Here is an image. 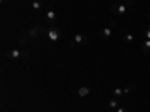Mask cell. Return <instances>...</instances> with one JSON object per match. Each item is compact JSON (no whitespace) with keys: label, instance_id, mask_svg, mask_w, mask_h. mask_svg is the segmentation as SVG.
<instances>
[{"label":"cell","instance_id":"1","mask_svg":"<svg viewBox=\"0 0 150 112\" xmlns=\"http://www.w3.org/2000/svg\"><path fill=\"white\" fill-rule=\"evenodd\" d=\"M134 0H125L122 5H117V3H112L111 5V14L114 15H125L128 12V9L132 6Z\"/></svg>","mask_w":150,"mask_h":112},{"label":"cell","instance_id":"2","mask_svg":"<svg viewBox=\"0 0 150 112\" xmlns=\"http://www.w3.org/2000/svg\"><path fill=\"white\" fill-rule=\"evenodd\" d=\"M45 33V29L42 26H35L29 30V39H38V37H41L42 34Z\"/></svg>","mask_w":150,"mask_h":112},{"label":"cell","instance_id":"3","mask_svg":"<svg viewBox=\"0 0 150 112\" xmlns=\"http://www.w3.org/2000/svg\"><path fill=\"white\" fill-rule=\"evenodd\" d=\"M47 36H48V39L51 41V42H57L60 37H62V33L57 27H51L48 32H47Z\"/></svg>","mask_w":150,"mask_h":112},{"label":"cell","instance_id":"4","mask_svg":"<svg viewBox=\"0 0 150 112\" xmlns=\"http://www.w3.org/2000/svg\"><path fill=\"white\" fill-rule=\"evenodd\" d=\"M114 29H116V22H112L110 27H105V29L101 32V39H110V36L112 34Z\"/></svg>","mask_w":150,"mask_h":112},{"label":"cell","instance_id":"5","mask_svg":"<svg viewBox=\"0 0 150 112\" xmlns=\"http://www.w3.org/2000/svg\"><path fill=\"white\" fill-rule=\"evenodd\" d=\"M45 21H47L48 24H54V22L57 21V14H56V10H54V9H48V10H47Z\"/></svg>","mask_w":150,"mask_h":112},{"label":"cell","instance_id":"6","mask_svg":"<svg viewBox=\"0 0 150 112\" xmlns=\"http://www.w3.org/2000/svg\"><path fill=\"white\" fill-rule=\"evenodd\" d=\"M87 42H89V37H86L81 33H77L74 36V43L75 45H81V43H87Z\"/></svg>","mask_w":150,"mask_h":112},{"label":"cell","instance_id":"7","mask_svg":"<svg viewBox=\"0 0 150 112\" xmlns=\"http://www.w3.org/2000/svg\"><path fill=\"white\" fill-rule=\"evenodd\" d=\"M21 49H11V51L6 54V57L9 58V60H17V58H20L21 57Z\"/></svg>","mask_w":150,"mask_h":112},{"label":"cell","instance_id":"8","mask_svg":"<svg viewBox=\"0 0 150 112\" xmlns=\"http://www.w3.org/2000/svg\"><path fill=\"white\" fill-rule=\"evenodd\" d=\"M141 51H144L146 54H149L150 52V39H144L141 41Z\"/></svg>","mask_w":150,"mask_h":112},{"label":"cell","instance_id":"9","mask_svg":"<svg viewBox=\"0 0 150 112\" xmlns=\"http://www.w3.org/2000/svg\"><path fill=\"white\" fill-rule=\"evenodd\" d=\"M89 94H90V88H89V87H80V88H78V96L80 97H87Z\"/></svg>","mask_w":150,"mask_h":112},{"label":"cell","instance_id":"10","mask_svg":"<svg viewBox=\"0 0 150 112\" xmlns=\"http://www.w3.org/2000/svg\"><path fill=\"white\" fill-rule=\"evenodd\" d=\"M123 41H125V43H132L135 41V36L132 33H125L123 34Z\"/></svg>","mask_w":150,"mask_h":112},{"label":"cell","instance_id":"11","mask_svg":"<svg viewBox=\"0 0 150 112\" xmlns=\"http://www.w3.org/2000/svg\"><path fill=\"white\" fill-rule=\"evenodd\" d=\"M32 8L35 10H41L42 9V2H41V0H33V2H32Z\"/></svg>","mask_w":150,"mask_h":112},{"label":"cell","instance_id":"12","mask_svg":"<svg viewBox=\"0 0 150 112\" xmlns=\"http://www.w3.org/2000/svg\"><path fill=\"white\" fill-rule=\"evenodd\" d=\"M108 106H110V109H117V108H119V102H117V99H116V97H112L111 100H110V103H108Z\"/></svg>","mask_w":150,"mask_h":112},{"label":"cell","instance_id":"13","mask_svg":"<svg viewBox=\"0 0 150 112\" xmlns=\"http://www.w3.org/2000/svg\"><path fill=\"white\" fill-rule=\"evenodd\" d=\"M27 39H29V34H27V33L21 34V37H20V45H21V46H26V45H27Z\"/></svg>","mask_w":150,"mask_h":112},{"label":"cell","instance_id":"14","mask_svg":"<svg viewBox=\"0 0 150 112\" xmlns=\"http://www.w3.org/2000/svg\"><path fill=\"white\" fill-rule=\"evenodd\" d=\"M112 94H114V97H120V96L123 94V90H120V88H116L114 91H112Z\"/></svg>","mask_w":150,"mask_h":112},{"label":"cell","instance_id":"15","mask_svg":"<svg viewBox=\"0 0 150 112\" xmlns=\"http://www.w3.org/2000/svg\"><path fill=\"white\" fill-rule=\"evenodd\" d=\"M21 58L29 60V58H30V52H29V51H23V52H21Z\"/></svg>","mask_w":150,"mask_h":112},{"label":"cell","instance_id":"16","mask_svg":"<svg viewBox=\"0 0 150 112\" xmlns=\"http://www.w3.org/2000/svg\"><path fill=\"white\" fill-rule=\"evenodd\" d=\"M116 111H117V112H129L128 109H125V108H120V106H119V108H117Z\"/></svg>","mask_w":150,"mask_h":112},{"label":"cell","instance_id":"17","mask_svg":"<svg viewBox=\"0 0 150 112\" xmlns=\"http://www.w3.org/2000/svg\"><path fill=\"white\" fill-rule=\"evenodd\" d=\"M144 37H146V39H150V29L146 30V36H144Z\"/></svg>","mask_w":150,"mask_h":112},{"label":"cell","instance_id":"18","mask_svg":"<svg viewBox=\"0 0 150 112\" xmlns=\"http://www.w3.org/2000/svg\"><path fill=\"white\" fill-rule=\"evenodd\" d=\"M129 93H131V88H125L123 90V94H129Z\"/></svg>","mask_w":150,"mask_h":112},{"label":"cell","instance_id":"19","mask_svg":"<svg viewBox=\"0 0 150 112\" xmlns=\"http://www.w3.org/2000/svg\"><path fill=\"white\" fill-rule=\"evenodd\" d=\"M107 112H117V111H116V109H108Z\"/></svg>","mask_w":150,"mask_h":112},{"label":"cell","instance_id":"20","mask_svg":"<svg viewBox=\"0 0 150 112\" xmlns=\"http://www.w3.org/2000/svg\"><path fill=\"white\" fill-rule=\"evenodd\" d=\"M0 2H2V3H3V2H6V0H0Z\"/></svg>","mask_w":150,"mask_h":112},{"label":"cell","instance_id":"21","mask_svg":"<svg viewBox=\"0 0 150 112\" xmlns=\"http://www.w3.org/2000/svg\"><path fill=\"white\" fill-rule=\"evenodd\" d=\"M149 21H150V17H149Z\"/></svg>","mask_w":150,"mask_h":112}]
</instances>
